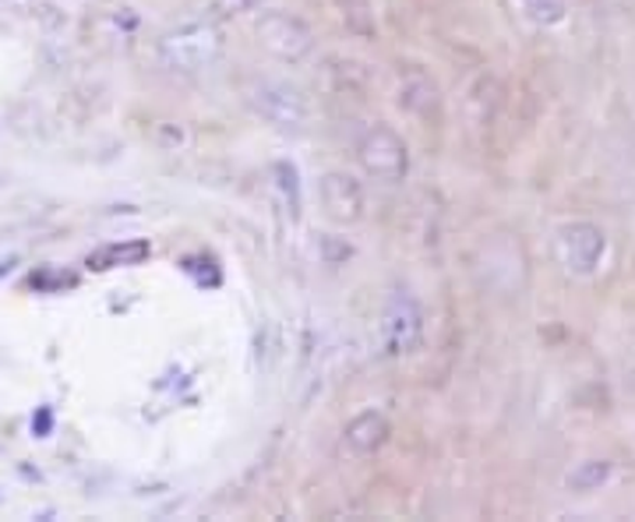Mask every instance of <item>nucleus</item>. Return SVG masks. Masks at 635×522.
I'll use <instances>...</instances> for the list:
<instances>
[{"label":"nucleus","instance_id":"obj_4","mask_svg":"<svg viewBox=\"0 0 635 522\" xmlns=\"http://www.w3.org/2000/svg\"><path fill=\"white\" fill-rule=\"evenodd\" d=\"M254 33H258V42L262 47L279 56V61H304V56L315 50V36H310V28L293 18L287 11H265L258 22H254Z\"/></svg>","mask_w":635,"mask_h":522},{"label":"nucleus","instance_id":"obj_8","mask_svg":"<svg viewBox=\"0 0 635 522\" xmlns=\"http://www.w3.org/2000/svg\"><path fill=\"white\" fill-rule=\"evenodd\" d=\"M385 332L395 353H406L409 346H417L420 339V310L409 296H395L389 315H385Z\"/></svg>","mask_w":635,"mask_h":522},{"label":"nucleus","instance_id":"obj_12","mask_svg":"<svg viewBox=\"0 0 635 522\" xmlns=\"http://www.w3.org/2000/svg\"><path fill=\"white\" fill-rule=\"evenodd\" d=\"M258 0H198V14L208 22H226L233 18V14H244L251 11Z\"/></svg>","mask_w":635,"mask_h":522},{"label":"nucleus","instance_id":"obj_13","mask_svg":"<svg viewBox=\"0 0 635 522\" xmlns=\"http://www.w3.org/2000/svg\"><path fill=\"white\" fill-rule=\"evenodd\" d=\"M276 177H279V183H282V191L293 194V202L301 205V188H296V169H293L290 163H279V166H276Z\"/></svg>","mask_w":635,"mask_h":522},{"label":"nucleus","instance_id":"obj_7","mask_svg":"<svg viewBox=\"0 0 635 522\" xmlns=\"http://www.w3.org/2000/svg\"><path fill=\"white\" fill-rule=\"evenodd\" d=\"M385 442H389V420L378 409H367V413L353 417L343 431V448L350 456H371Z\"/></svg>","mask_w":635,"mask_h":522},{"label":"nucleus","instance_id":"obj_3","mask_svg":"<svg viewBox=\"0 0 635 522\" xmlns=\"http://www.w3.org/2000/svg\"><path fill=\"white\" fill-rule=\"evenodd\" d=\"M357 160H360L367 177L385 180V183L403 180L406 169H409L406 141L395 135L392 127H385V124H374L371 131H364L360 145H357Z\"/></svg>","mask_w":635,"mask_h":522},{"label":"nucleus","instance_id":"obj_1","mask_svg":"<svg viewBox=\"0 0 635 522\" xmlns=\"http://www.w3.org/2000/svg\"><path fill=\"white\" fill-rule=\"evenodd\" d=\"M219 53H223L219 22H208L202 14L177 28H169L160 39V61L169 71H177V75H198V71L216 64Z\"/></svg>","mask_w":635,"mask_h":522},{"label":"nucleus","instance_id":"obj_6","mask_svg":"<svg viewBox=\"0 0 635 522\" xmlns=\"http://www.w3.org/2000/svg\"><path fill=\"white\" fill-rule=\"evenodd\" d=\"M321 205L335 222H360L364 219V188L350 174H325L321 177Z\"/></svg>","mask_w":635,"mask_h":522},{"label":"nucleus","instance_id":"obj_11","mask_svg":"<svg viewBox=\"0 0 635 522\" xmlns=\"http://www.w3.org/2000/svg\"><path fill=\"white\" fill-rule=\"evenodd\" d=\"M522 14L533 22V25H561L564 14H569V0H519Z\"/></svg>","mask_w":635,"mask_h":522},{"label":"nucleus","instance_id":"obj_15","mask_svg":"<svg viewBox=\"0 0 635 522\" xmlns=\"http://www.w3.org/2000/svg\"><path fill=\"white\" fill-rule=\"evenodd\" d=\"M11 268H14V258H11V262H0V276L11 272Z\"/></svg>","mask_w":635,"mask_h":522},{"label":"nucleus","instance_id":"obj_2","mask_svg":"<svg viewBox=\"0 0 635 522\" xmlns=\"http://www.w3.org/2000/svg\"><path fill=\"white\" fill-rule=\"evenodd\" d=\"M247 103L276 131H304L310 120L307 96L282 78H258L254 85H247Z\"/></svg>","mask_w":635,"mask_h":522},{"label":"nucleus","instance_id":"obj_14","mask_svg":"<svg viewBox=\"0 0 635 522\" xmlns=\"http://www.w3.org/2000/svg\"><path fill=\"white\" fill-rule=\"evenodd\" d=\"M53 431V413H50V406H39V413L33 417V434L36 437H50Z\"/></svg>","mask_w":635,"mask_h":522},{"label":"nucleus","instance_id":"obj_10","mask_svg":"<svg viewBox=\"0 0 635 522\" xmlns=\"http://www.w3.org/2000/svg\"><path fill=\"white\" fill-rule=\"evenodd\" d=\"M611 473H614V466L607 459H586V462L575 466L564 484H569V491H575V494H589V491H600L607 480H611Z\"/></svg>","mask_w":635,"mask_h":522},{"label":"nucleus","instance_id":"obj_9","mask_svg":"<svg viewBox=\"0 0 635 522\" xmlns=\"http://www.w3.org/2000/svg\"><path fill=\"white\" fill-rule=\"evenodd\" d=\"M152 254L149 240H124V244H106L89 254V268L96 272H110V268H127V265H141Z\"/></svg>","mask_w":635,"mask_h":522},{"label":"nucleus","instance_id":"obj_5","mask_svg":"<svg viewBox=\"0 0 635 522\" xmlns=\"http://www.w3.org/2000/svg\"><path fill=\"white\" fill-rule=\"evenodd\" d=\"M607 254V237L600 226L593 222H569L561 226L558 233V258L561 265L575 276H589L597 272V265Z\"/></svg>","mask_w":635,"mask_h":522}]
</instances>
